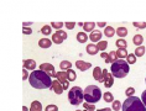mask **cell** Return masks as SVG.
I'll list each match as a JSON object with an SVG mask.
<instances>
[{"instance_id": "1", "label": "cell", "mask_w": 146, "mask_h": 111, "mask_svg": "<svg viewBox=\"0 0 146 111\" xmlns=\"http://www.w3.org/2000/svg\"><path fill=\"white\" fill-rule=\"evenodd\" d=\"M29 81L35 89H51L52 87V79L43 70H34L29 77Z\"/></svg>"}, {"instance_id": "2", "label": "cell", "mask_w": 146, "mask_h": 111, "mask_svg": "<svg viewBox=\"0 0 146 111\" xmlns=\"http://www.w3.org/2000/svg\"><path fill=\"white\" fill-rule=\"evenodd\" d=\"M110 70H111L113 77H115V78H125L127 74H129V72H130L129 63L125 62L124 59H118L116 62L111 63Z\"/></svg>"}, {"instance_id": "36", "label": "cell", "mask_w": 146, "mask_h": 111, "mask_svg": "<svg viewBox=\"0 0 146 111\" xmlns=\"http://www.w3.org/2000/svg\"><path fill=\"white\" fill-rule=\"evenodd\" d=\"M134 93H135V89L134 88H127L125 90V95L129 98V96H134Z\"/></svg>"}, {"instance_id": "44", "label": "cell", "mask_w": 146, "mask_h": 111, "mask_svg": "<svg viewBox=\"0 0 146 111\" xmlns=\"http://www.w3.org/2000/svg\"><path fill=\"white\" fill-rule=\"evenodd\" d=\"M98 26H100V27H107V24H105V22H98Z\"/></svg>"}, {"instance_id": "26", "label": "cell", "mask_w": 146, "mask_h": 111, "mask_svg": "<svg viewBox=\"0 0 146 111\" xmlns=\"http://www.w3.org/2000/svg\"><path fill=\"white\" fill-rule=\"evenodd\" d=\"M145 51H146V49H145L144 46H139V47L135 49V53H134V55L136 56V57H142V56L145 55Z\"/></svg>"}, {"instance_id": "27", "label": "cell", "mask_w": 146, "mask_h": 111, "mask_svg": "<svg viewBox=\"0 0 146 111\" xmlns=\"http://www.w3.org/2000/svg\"><path fill=\"white\" fill-rule=\"evenodd\" d=\"M76 72L73 70V69H68L67 70V78H68V80L69 81H74L76 80Z\"/></svg>"}, {"instance_id": "40", "label": "cell", "mask_w": 146, "mask_h": 111, "mask_svg": "<svg viewBox=\"0 0 146 111\" xmlns=\"http://www.w3.org/2000/svg\"><path fill=\"white\" fill-rule=\"evenodd\" d=\"M27 78H29V73H27V69H25V68H24V69H23V79H24V80H26Z\"/></svg>"}, {"instance_id": "31", "label": "cell", "mask_w": 146, "mask_h": 111, "mask_svg": "<svg viewBox=\"0 0 146 111\" xmlns=\"http://www.w3.org/2000/svg\"><path fill=\"white\" fill-rule=\"evenodd\" d=\"M115 45L118 46V48H126V46H127V42L125 41V40H118L115 42Z\"/></svg>"}, {"instance_id": "30", "label": "cell", "mask_w": 146, "mask_h": 111, "mask_svg": "<svg viewBox=\"0 0 146 111\" xmlns=\"http://www.w3.org/2000/svg\"><path fill=\"white\" fill-rule=\"evenodd\" d=\"M97 47L99 51H105L108 47V42L107 41H100V42H98V45H97Z\"/></svg>"}, {"instance_id": "21", "label": "cell", "mask_w": 146, "mask_h": 111, "mask_svg": "<svg viewBox=\"0 0 146 111\" xmlns=\"http://www.w3.org/2000/svg\"><path fill=\"white\" fill-rule=\"evenodd\" d=\"M116 33V31L111 26H107L105 27V30H104V35L107 36V37H113Z\"/></svg>"}, {"instance_id": "28", "label": "cell", "mask_w": 146, "mask_h": 111, "mask_svg": "<svg viewBox=\"0 0 146 111\" xmlns=\"http://www.w3.org/2000/svg\"><path fill=\"white\" fill-rule=\"evenodd\" d=\"M116 33H118V36H120V37H125L127 35V28L126 27H118Z\"/></svg>"}, {"instance_id": "14", "label": "cell", "mask_w": 146, "mask_h": 111, "mask_svg": "<svg viewBox=\"0 0 146 111\" xmlns=\"http://www.w3.org/2000/svg\"><path fill=\"white\" fill-rule=\"evenodd\" d=\"M24 68L27 70H35L36 68V62L34 59H25L24 60Z\"/></svg>"}, {"instance_id": "24", "label": "cell", "mask_w": 146, "mask_h": 111, "mask_svg": "<svg viewBox=\"0 0 146 111\" xmlns=\"http://www.w3.org/2000/svg\"><path fill=\"white\" fill-rule=\"evenodd\" d=\"M71 67H72V63L68 62V60H62L60 63V68L62 70H68V69H71Z\"/></svg>"}, {"instance_id": "12", "label": "cell", "mask_w": 146, "mask_h": 111, "mask_svg": "<svg viewBox=\"0 0 146 111\" xmlns=\"http://www.w3.org/2000/svg\"><path fill=\"white\" fill-rule=\"evenodd\" d=\"M76 67H77L79 70L86 72L92 67V64H90L89 62H84V60H78V62H76Z\"/></svg>"}, {"instance_id": "43", "label": "cell", "mask_w": 146, "mask_h": 111, "mask_svg": "<svg viewBox=\"0 0 146 111\" xmlns=\"http://www.w3.org/2000/svg\"><path fill=\"white\" fill-rule=\"evenodd\" d=\"M100 56H102V58H104V59H107V58H108V56H109V55H108V53H107V52H102V55H100Z\"/></svg>"}, {"instance_id": "9", "label": "cell", "mask_w": 146, "mask_h": 111, "mask_svg": "<svg viewBox=\"0 0 146 111\" xmlns=\"http://www.w3.org/2000/svg\"><path fill=\"white\" fill-rule=\"evenodd\" d=\"M40 70L46 72V73L48 74V76H50L51 78L57 76V73L54 72V67L52 66V64H50V63H42L41 66H40Z\"/></svg>"}, {"instance_id": "15", "label": "cell", "mask_w": 146, "mask_h": 111, "mask_svg": "<svg viewBox=\"0 0 146 111\" xmlns=\"http://www.w3.org/2000/svg\"><path fill=\"white\" fill-rule=\"evenodd\" d=\"M51 45H52V41L48 40V38H41L38 41V46L41 48H50Z\"/></svg>"}, {"instance_id": "39", "label": "cell", "mask_w": 146, "mask_h": 111, "mask_svg": "<svg viewBox=\"0 0 146 111\" xmlns=\"http://www.w3.org/2000/svg\"><path fill=\"white\" fill-rule=\"evenodd\" d=\"M64 26L68 28V30H73L74 28V26H76V22H72V21H69V22H66L64 24Z\"/></svg>"}, {"instance_id": "47", "label": "cell", "mask_w": 146, "mask_h": 111, "mask_svg": "<svg viewBox=\"0 0 146 111\" xmlns=\"http://www.w3.org/2000/svg\"><path fill=\"white\" fill-rule=\"evenodd\" d=\"M23 111H29V109H27L26 106H24V107H23Z\"/></svg>"}, {"instance_id": "11", "label": "cell", "mask_w": 146, "mask_h": 111, "mask_svg": "<svg viewBox=\"0 0 146 111\" xmlns=\"http://www.w3.org/2000/svg\"><path fill=\"white\" fill-rule=\"evenodd\" d=\"M51 89H52V90L56 93V94H62V93H63V87H62V84L60 83V81L58 80H52V87H51Z\"/></svg>"}, {"instance_id": "42", "label": "cell", "mask_w": 146, "mask_h": 111, "mask_svg": "<svg viewBox=\"0 0 146 111\" xmlns=\"http://www.w3.org/2000/svg\"><path fill=\"white\" fill-rule=\"evenodd\" d=\"M141 101L144 102V105L146 106V90L142 93V95H141Z\"/></svg>"}, {"instance_id": "20", "label": "cell", "mask_w": 146, "mask_h": 111, "mask_svg": "<svg viewBox=\"0 0 146 111\" xmlns=\"http://www.w3.org/2000/svg\"><path fill=\"white\" fill-rule=\"evenodd\" d=\"M30 111H42V105L40 101H32Z\"/></svg>"}, {"instance_id": "46", "label": "cell", "mask_w": 146, "mask_h": 111, "mask_svg": "<svg viewBox=\"0 0 146 111\" xmlns=\"http://www.w3.org/2000/svg\"><path fill=\"white\" fill-rule=\"evenodd\" d=\"M32 22H24V27H27V26H31Z\"/></svg>"}, {"instance_id": "33", "label": "cell", "mask_w": 146, "mask_h": 111, "mask_svg": "<svg viewBox=\"0 0 146 111\" xmlns=\"http://www.w3.org/2000/svg\"><path fill=\"white\" fill-rule=\"evenodd\" d=\"M127 63L129 64H134L135 62H136V56L134 55V53H131V55H127Z\"/></svg>"}, {"instance_id": "49", "label": "cell", "mask_w": 146, "mask_h": 111, "mask_svg": "<svg viewBox=\"0 0 146 111\" xmlns=\"http://www.w3.org/2000/svg\"><path fill=\"white\" fill-rule=\"evenodd\" d=\"M145 80H146V79H145Z\"/></svg>"}, {"instance_id": "10", "label": "cell", "mask_w": 146, "mask_h": 111, "mask_svg": "<svg viewBox=\"0 0 146 111\" xmlns=\"http://www.w3.org/2000/svg\"><path fill=\"white\" fill-rule=\"evenodd\" d=\"M93 78L97 81H104V77H103V69H100L99 67H96L93 70Z\"/></svg>"}, {"instance_id": "6", "label": "cell", "mask_w": 146, "mask_h": 111, "mask_svg": "<svg viewBox=\"0 0 146 111\" xmlns=\"http://www.w3.org/2000/svg\"><path fill=\"white\" fill-rule=\"evenodd\" d=\"M66 38H67V32H64L62 30H58L57 32H54L52 35V42L56 45H61Z\"/></svg>"}, {"instance_id": "7", "label": "cell", "mask_w": 146, "mask_h": 111, "mask_svg": "<svg viewBox=\"0 0 146 111\" xmlns=\"http://www.w3.org/2000/svg\"><path fill=\"white\" fill-rule=\"evenodd\" d=\"M56 78H57V80L62 84V87H63L64 90H66V89H68L69 80H68V78H67V72H58Z\"/></svg>"}, {"instance_id": "19", "label": "cell", "mask_w": 146, "mask_h": 111, "mask_svg": "<svg viewBox=\"0 0 146 111\" xmlns=\"http://www.w3.org/2000/svg\"><path fill=\"white\" fill-rule=\"evenodd\" d=\"M77 40L79 43H84V42L88 41V36H87L86 32H78L77 35Z\"/></svg>"}, {"instance_id": "34", "label": "cell", "mask_w": 146, "mask_h": 111, "mask_svg": "<svg viewBox=\"0 0 146 111\" xmlns=\"http://www.w3.org/2000/svg\"><path fill=\"white\" fill-rule=\"evenodd\" d=\"M120 109H121V104H120V101L119 100H114V101H113V110L119 111Z\"/></svg>"}, {"instance_id": "35", "label": "cell", "mask_w": 146, "mask_h": 111, "mask_svg": "<svg viewBox=\"0 0 146 111\" xmlns=\"http://www.w3.org/2000/svg\"><path fill=\"white\" fill-rule=\"evenodd\" d=\"M63 25H64L63 22H52V24H51V27H54V28H57V31H58V30H61Z\"/></svg>"}, {"instance_id": "22", "label": "cell", "mask_w": 146, "mask_h": 111, "mask_svg": "<svg viewBox=\"0 0 146 111\" xmlns=\"http://www.w3.org/2000/svg\"><path fill=\"white\" fill-rule=\"evenodd\" d=\"M116 56H118V58H119V59L126 58V57H127V51H126V48H118Z\"/></svg>"}, {"instance_id": "29", "label": "cell", "mask_w": 146, "mask_h": 111, "mask_svg": "<svg viewBox=\"0 0 146 111\" xmlns=\"http://www.w3.org/2000/svg\"><path fill=\"white\" fill-rule=\"evenodd\" d=\"M51 32H52V27L48 26V25H45V26L41 28V33H43L45 36L51 35Z\"/></svg>"}, {"instance_id": "38", "label": "cell", "mask_w": 146, "mask_h": 111, "mask_svg": "<svg viewBox=\"0 0 146 111\" xmlns=\"http://www.w3.org/2000/svg\"><path fill=\"white\" fill-rule=\"evenodd\" d=\"M133 25L137 28H145L146 27V22H133Z\"/></svg>"}, {"instance_id": "25", "label": "cell", "mask_w": 146, "mask_h": 111, "mask_svg": "<svg viewBox=\"0 0 146 111\" xmlns=\"http://www.w3.org/2000/svg\"><path fill=\"white\" fill-rule=\"evenodd\" d=\"M103 99H104L105 102H113V101H114V96H113V94H111V93H109V91L104 93V94H103Z\"/></svg>"}, {"instance_id": "45", "label": "cell", "mask_w": 146, "mask_h": 111, "mask_svg": "<svg viewBox=\"0 0 146 111\" xmlns=\"http://www.w3.org/2000/svg\"><path fill=\"white\" fill-rule=\"evenodd\" d=\"M98 111H111V109H109V107H105V109H100V110H98Z\"/></svg>"}, {"instance_id": "37", "label": "cell", "mask_w": 146, "mask_h": 111, "mask_svg": "<svg viewBox=\"0 0 146 111\" xmlns=\"http://www.w3.org/2000/svg\"><path fill=\"white\" fill-rule=\"evenodd\" d=\"M45 111H58V107L56 105H47Z\"/></svg>"}, {"instance_id": "3", "label": "cell", "mask_w": 146, "mask_h": 111, "mask_svg": "<svg viewBox=\"0 0 146 111\" xmlns=\"http://www.w3.org/2000/svg\"><path fill=\"white\" fill-rule=\"evenodd\" d=\"M123 111H146V106L137 96H129L121 106Z\"/></svg>"}, {"instance_id": "32", "label": "cell", "mask_w": 146, "mask_h": 111, "mask_svg": "<svg viewBox=\"0 0 146 111\" xmlns=\"http://www.w3.org/2000/svg\"><path fill=\"white\" fill-rule=\"evenodd\" d=\"M83 107H84L87 111H96V106H94V104L83 102Z\"/></svg>"}, {"instance_id": "13", "label": "cell", "mask_w": 146, "mask_h": 111, "mask_svg": "<svg viewBox=\"0 0 146 111\" xmlns=\"http://www.w3.org/2000/svg\"><path fill=\"white\" fill-rule=\"evenodd\" d=\"M102 36H103V33H102L99 30H94L93 32H90L89 38H90V41H93V42H100Z\"/></svg>"}, {"instance_id": "5", "label": "cell", "mask_w": 146, "mask_h": 111, "mask_svg": "<svg viewBox=\"0 0 146 111\" xmlns=\"http://www.w3.org/2000/svg\"><path fill=\"white\" fill-rule=\"evenodd\" d=\"M84 99V90L79 87H73L68 93V100L72 105H79Z\"/></svg>"}, {"instance_id": "8", "label": "cell", "mask_w": 146, "mask_h": 111, "mask_svg": "<svg viewBox=\"0 0 146 111\" xmlns=\"http://www.w3.org/2000/svg\"><path fill=\"white\" fill-rule=\"evenodd\" d=\"M103 77H104V85L105 88H111L113 84H114V77H113L111 73H109L107 69H103Z\"/></svg>"}, {"instance_id": "23", "label": "cell", "mask_w": 146, "mask_h": 111, "mask_svg": "<svg viewBox=\"0 0 146 111\" xmlns=\"http://www.w3.org/2000/svg\"><path fill=\"white\" fill-rule=\"evenodd\" d=\"M133 42H134V45H136L139 47V46H141V43L144 42V37H142L141 35H135L133 37Z\"/></svg>"}, {"instance_id": "17", "label": "cell", "mask_w": 146, "mask_h": 111, "mask_svg": "<svg viewBox=\"0 0 146 111\" xmlns=\"http://www.w3.org/2000/svg\"><path fill=\"white\" fill-rule=\"evenodd\" d=\"M98 47H97V45H94V43H90V45H88L87 46V52L89 53L90 56H94V55H97L98 53Z\"/></svg>"}, {"instance_id": "48", "label": "cell", "mask_w": 146, "mask_h": 111, "mask_svg": "<svg viewBox=\"0 0 146 111\" xmlns=\"http://www.w3.org/2000/svg\"><path fill=\"white\" fill-rule=\"evenodd\" d=\"M77 111H87V110H77Z\"/></svg>"}, {"instance_id": "41", "label": "cell", "mask_w": 146, "mask_h": 111, "mask_svg": "<svg viewBox=\"0 0 146 111\" xmlns=\"http://www.w3.org/2000/svg\"><path fill=\"white\" fill-rule=\"evenodd\" d=\"M23 32H24L25 35H30V33H32V31H31V28H30V27H29V28H27V27H24V28H23Z\"/></svg>"}, {"instance_id": "4", "label": "cell", "mask_w": 146, "mask_h": 111, "mask_svg": "<svg viewBox=\"0 0 146 111\" xmlns=\"http://www.w3.org/2000/svg\"><path fill=\"white\" fill-rule=\"evenodd\" d=\"M102 99V90L97 85H88L84 89V100L89 104H96Z\"/></svg>"}, {"instance_id": "18", "label": "cell", "mask_w": 146, "mask_h": 111, "mask_svg": "<svg viewBox=\"0 0 146 111\" xmlns=\"http://www.w3.org/2000/svg\"><path fill=\"white\" fill-rule=\"evenodd\" d=\"M94 27H96V22H84V25H83L84 32H93Z\"/></svg>"}, {"instance_id": "16", "label": "cell", "mask_w": 146, "mask_h": 111, "mask_svg": "<svg viewBox=\"0 0 146 111\" xmlns=\"http://www.w3.org/2000/svg\"><path fill=\"white\" fill-rule=\"evenodd\" d=\"M118 60V56H116V52L115 51H111V52H109V56H108V58L105 59V63H114Z\"/></svg>"}]
</instances>
